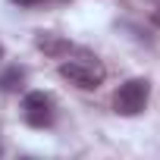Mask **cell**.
Instances as JSON below:
<instances>
[{
    "label": "cell",
    "mask_w": 160,
    "mask_h": 160,
    "mask_svg": "<svg viewBox=\"0 0 160 160\" xmlns=\"http://www.w3.org/2000/svg\"><path fill=\"white\" fill-rule=\"evenodd\" d=\"M0 154H3V148H0Z\"/></svg>",
    "instance_id": "obj_9"
},
{
    "label": "cell",
    "mask_w": 160,
    "mask_h": 160,
    "mask_svg": "<svg viewBox=\"0 0 160 160\" xmlns=\"http://www.w3.org/2000/svg\"><path fill=\"white\" fill-rule=\"evenodd\" d=\"M151 22H154V25H157V28H160V7H157V10H154V13H151Z\"/></svg>",
    "instance_id": "obj_7"
},
{
    "label": "cell",
    "mask_w": 160,
    "mask_h": 160,
    "mask_svg": "<svg viewBox=\"0 0 160 160\" xmlns=\"http://www.w3.org/2000/svg\"><path fill=\"white\" fill-rule=\"evenodd\" d=\"M38 50H44V53H50V57H69V50H72V44L66 41V38H60V35H53V32H41L38 35Z\"/></svg>",
    "instance_id": "obj_4"
},
{
    "label": "cell",
    "mask_w": 160,
    "mask_h": 160,
    "mask_svg": "<svg viewBox=\"0 0 160 160\" xmlns=\"http://www.w3.org/2000/svg\"><path fill=\"white\" fill-rule=\"evenodd\" d=\"M0 60H3V44H0Z\"/></svg>",
    "instance_id": "obj_8"
},
{
    "label": "cell",
    "mask_w": 160,
    "mask_h": 160,
    "mask_svg": "<svg viewBox=\"0 0 160 160\" xmlns=\"http://www.w3.org/2000/svg\"><path fill=\"white\" fill-rule=\"evenodd\" d=\"M22 119L32 129H47L57 119V101L47 91H28L22 98Z\"/></svg>",
    "instance_id": "obj_3"
},
{
    "label": "cell",
    "mask_w": 160,
    "mask_h": 160,
    "mask_svg": "<svg viewBox=\"0 0 160 160\" xmlns=\"http://www.w3.org/2000/svg\"><path fill=\"white\" fill-rule=\"evenodd\" d=\"M22 82H25V69L22 66H10L7 72H0V91H7V94L19 91Z\"/></svg>",
    "instance_id": "obj_5"
},
{
    "label": "cell",
    "mask_w": 160,
    "mask_h": 160,
    "mask_svg": "<svg viewBox=\"0 0 160 160\" xmlns=\"http://www.w3.org/2000/svg\"><path fill=\"white\" fill-rule=\"evenodd\" d=\"M13 3H19V7H44V3H53V0H13Z\"/></svg>",
    "instance_id": "obj_6"
},
{
    "label": "cell",
    "mask_w": 160,
    "mask_h": 160,
    "mask_svg": "<svg viewBox=\"0 0 160 160\" xmlns=\"http://www.w3.org/2000/svg\"><path fill=\"white\" fill-rule=\"evenodd\" d=\"M60 75L66 78L69 85L82 88V91H91V88H98L107 78V69L94 57H69V60L60 63Z\"/></svg>",
    "instance_id": "obj_1"
},
{
    "label": "cell",
    "mask_w": 160,
    "mask_h": 160,
    "mask_svg": "<svg viewBox=\"0 0 160 160\" xmlns=\"http://www.w3.org/2000/svg\"><path fill=\"white\" fill-rule=\"evenodd\" d=\"M148 98H151V82L148 78H129L122 82L113 94V107L119 116H138L144 107H148Z\"/></svg>",
    "instance_id": "obj_2"
}]
</instances>
